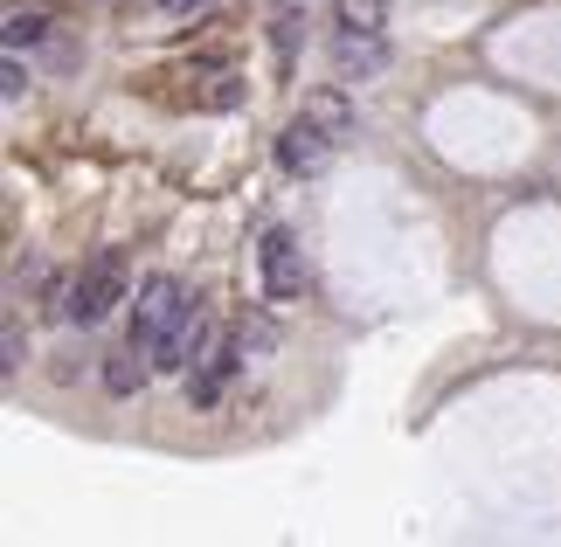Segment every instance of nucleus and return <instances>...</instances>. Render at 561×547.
Here are the masks:
<instances>
[{
	"label": "nucleus",
	"instance_id": "obj_1",
	"mask_svg": "<svg viewBox=\"0 0 561 547\" xmlns=\"http://www.w3.org/2000/svg\"><path fill=\"white\" fill-rule=\"evenodd\" d=\"M125 292H133V264H125V250H98L91 264H83L70 277V292H62V312H70L77 326H98V319H112Z\"/></svg>",
	"mask_w": 561,
	"mask_h": 547
},
{
	"label": "nucleus",
	"instance_id": "obj_2",
	"mask_svg": "<svg viewBox=\"0 0 561 547\" xmlns=\"http://www.w3.org/2000/svg\"><path fill=\"white\" fill-rule=\"evenodd\" d=\"M181 305H187V284L181 277H146L139 284V305H133V346H146V354H160V340L174 333V319H181Z\"/></svg>",
	"mask_w": 561,
	"mask_h": 547
},
{
	"label": "nucleus",
	"instance_id": "obj_3",
	"mask_svg": "<svg viewBox=\"0 0 561 547\" xmlns=\"http://www.w3.org/2000/svg\"><path fill=\"white\" fill-rule=\"evenodd\" d=\"M333 152H340V139H333L312 112H298L285 133H277V167H285L291 181H312V173H327Z\"/></svg>",
	"mask_w": 561,
	"mask_h": 547
},
{
	"label": "nucleus",
	"instance_id": "obj_4",
	"mask_svg": "<svg viewBox=\"0 0 561 547\" xmlns=\"http://www.w3.org/2000/svg\"><path fill=\"white\" fill-rule=\"evenodd\" d=\"M236 367H243V333H215V340L202 346V361L187 367V402H194V409H215Z\"/></svg>",
	"mask_w": 561,
	"mask_h": 547
},
{
	"label": "nucleus",
	"instance_id": "obj_5",
	"mask_svg": "<svg viewBox=\"0 0 561 547\" xmlns=\"http://www.w3.org/2000/svg\"><path fill=\"white\" fill-rule=\"evenodd\" d=\"M256 271H264L271 298H298V292H306V250H298V236L291 229H264V243H256Z\"/></svg>",
	"mask_w": 561,
	"mask_h": 547
},
{
	"label": "nucleus",
	"instance_id": "obj_6",
	"mask_svg": "<svg viewBox=\"0 0 561 547\" xmlns=\"http://www.w3.org/2000/svg\"><path fill=\"white\" fill-rule=\"evenodd\" d=\"M215 340V326H208V305L202 298H187L181 305V319H174V333L160 340V354H153V367L160 375H187L194 361H202V346Z\"/></svg>",
	"mask_w": 561,
	"mask_h": 547
},
{
	"label": "nucleus",
	"instance_id": "obj_7",
	"mask_svg": "<svg viewBox=\"0 0 561 547\" xmlns=\"http://www.w3.org/2000/svg\"><path fill=\"white\" fill-rule=\"evenodd\" d=\"M333 62H340V83H360V77L388 70V42L375 29H340L333 35Z\"/></svg>",
	"mask_w": 561,
	"mask_h": 547
},
{
	"label": "nucleus",
	"instance_id": "obj_8",
	"mask_svg": "<svg viewBox=\"0 0 561 547\" xmlns=\"http://www.w3.org/2000/svg\"><path fill=\"white\" fill-rule=\"evenodd\" d=\"M146 375H153V354H146V346L125 340L118 354H104V388H112V396H139Z\"/></svg>",
	"mask_w": 561,
	"mask_h": 547
},
{
	"label": "nucleus",
	"instance_id": "obj_9",
	"mask_svg": "<svg viewBox=\"0 0 561 547\" xmlns=\"http://www.w3.org/2000/svg\"><path fill=\"white\" fill-rule=\"evenodd\" d=\"M306 112H312L319 125H327V133H333L340 146L354 139V104H347V91H312V98H306Z\"/></svg>",
	"mask_w": 561,
	"mask_h": 547
},
{
	"label": "nucleus",
	"instance_id": "obj_10",
	"mask_svg": "<svg viewBox=\"0 0 561 547\" xmlns=\"http://www.w3.org/2000/svg\"><path fill=\"white\" fill-rule=\"evenodd\" d=\"M381 8L388 0H333V21L340 29H375L381 35Z\"/></svg>",
	"mask_w": 561,
	"mask_h": 547
},
{
	"label": "nucleus",
	"instance_id": "obj_11",
	"mask_svg": "<svg viewBox=\"0 0 561 547\" xmlns=\"http://www.w3.org/2000/svg\"><path fill=\"white\" fill-rule=\"evenodd\" d=\"M42 35H49V14H8V49H21V42H42Z\"/></svg>",
	"mask_w": 561,
	"mask_h": 547
},
{
	"label": "nucleus",
	"instance_id": "obj_12",
	"mask_svg": "<svg viewBox=\"0 0 561 547\" xmlns=\"http://www.w3.org/2000/svg\"><path fill=\"white\" fill-rule=\"evenodd\" d=\"M0 354H8V361H0V375H14V367H21V326L8 319V333H0Z\"/></svg>",
	"mask_w": 561,
	"mask_h": 547
},
{
	"label": "nucleus",
	"instance_id": "obj_13",
	"mask_svg": "<svg viewBox=\"0 0 561 547\" xmlns=\"http://www.w3.org/2000/svg\"><path fill=\"white\" fill-rule=\"evenodd\" d=\"M0 91H8V104L28 91V70H21V49H8V83H0Z\"/></svg>",
	"mask_w": 561,
	"mask_h": 547
},
{
	"label": "nucleus",
	"instance_id": "obj_14",
	"mask_svg": "<svg viewBox=\"0 0 561 547\" xmlns=\"http://www.w3.org/2000/svg\"><path fill=\"white\" fill-rule=\"evenodd\" d=\"M167 14H187V8H215V0H160Z\"/></svg>",
	"mask_w": 561,
	"mask_h": 547
}]
</instances>
